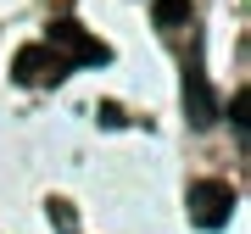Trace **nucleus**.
Segmentation results:
<instances>
[{
	"label": "nucleus",
	"instance_id": "f257e3e1",
	"mask_svg": "<svg viewBox=\"0 0 251 234\" xmlns=\"http://www.w3.org/2000/svg\"><path fill=\"white\" fill-rule=\"evenodd\" d=\"M50 50H62L73 67H78V62H84V67H106V62H112V50L100 45L84 23H73V17H56V23H50Z\"/></svg>",
	"mask_w": 251,
	"mask_h": 234
},
{
	"label": "nucleus",
	"instance_id": "f03ea898",
	"mask_svg": "<svg viewBox=\"0 0 251 234\" xmlns=\"http://www.w3.org/2000/svg\"><path fill=\"white\" fill-rule=\"evenodd\" d=\"M11 72H17V84H62L73 72V62L62 50H50V45H23L17 62H11Z\"/></svg>",
	"mask_w": 251,
	"mask_h": 234
},
{
	"label": "nucleus",
	"instance_id": "7ed1b4c3",
	"mask_svg": "<svg viewBox=\"0 0 251 234\" xmlns=\"http://www.w3.org/2000/svg\"><path fill=\"white\" fill-rule=\"evenodd\" d=\"M229 212H234V189L229 184L206 179V184L190 189V223H196V229H224Z\"/></svg>",
	"mask_w": 251,
	"mask_h": 234
},
{
	"label": "nucleus",
	"instance_id": "20e7f679",
	"mask_svg": "<svg viewBox=\"0 0 251 234\" xmlns=\"http://www.w3.org/2000/svg\"><path fill=\"white\" fill-rule=\"evenodd\" d=\"M184 106H190V123H218V100H212V84H206V72L190 62L184 67Z\"/></svg>",
	"mask_w": 251,
	"mask_h": 234
},
{
	"label": "nucleus",
	"instance_id": "39448f33",
	"mask_svg": "<svg viewBox=\"0 0 251 234\" xmlns=\"http://www.w3.org/2000/svg\"><path fill=\"white\" fill-rule=\"evenodd\" d=\"M151 17H156V28H184L190 23V0H156Z\"/></svg>",
	"mask_w": 251,
	"mask_h": 234
},
{
	"label": "nucleus",
	"instance_id": "423d86ee",
	"mask_svg": "<svg viewBox=\"0 0 251 234\" xmlns=\"http://www.w3.org/2000/svg\"><path fill=\"white\" fill-rule=\"evenodd\" d=\"M45 212H50V223H56V234H73V229H78V212H73V207H67L62 195H50V201H45Z\"/></svg>",
	"mask_w": 251,
	"mask_h": 234
},
{
	"label": "nucleus",
	"instance_id": "0eeeda50",
	"mask_svg": "<svg viewBox=\"0 0 251 234\" xmlns=\"http://www.w3.org/2000/svg\"><path fill=\"white\" fill-rule=\"evenodd\" d=\"M229 123H234V128H246V123H251V95H246V90L234 95V106H229Z\"/></svg>",
	"mask_w": 251,
	"mask_h": 234
},
{
	"label": "nucleus",
	"instance_id": "6e6552de",
	"mask_svg": "<svg viewBox=\"0 0 251 234\" xmlns=\"http://www.w3.org/2000/svg\"><path fill=\"white\" fill-rule=\"evenodd\" d=\"M100 123L117 128V123H123V106H117V100H100Z\"/></svg>",
	"mask_w": 251,
	"mask_h": 234
}]
</instances>
